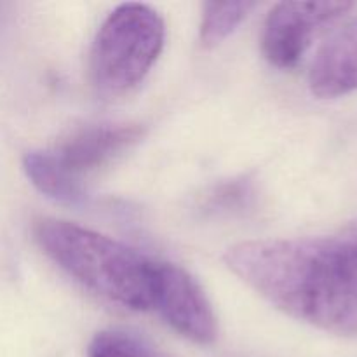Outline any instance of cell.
<instances>
[{"label":"cell","instance_id":"1","mask_svg":"<svg viewBox=\"0 0 357 357\" xmlns=\"http://www.w3.org/2000/svg\"><path fill=\"white\" fill-rule=\"evenodd\" d=\"M223 261L286 316L357 337V250L351 237L244 241L230 246Z\"/></svg>","mask_w":357,"mask_h":357},{"label":"cell","instance_id":"2","mask_svg":"<svg viewBox=\"0 0 357 357\" xmlns=\"http://www.w3.org/2000/svg\"><path fill=\"white\" fill-rule=\"evenodd\" d=\"M33 236L61 271L94 295L131 310H153L160 260L66 220H37Z\"/></svg>","mask_w":357,"mask_h":357},{"label":"cell","instance_id":"3","mask_svg":"<svg viewBox=\"0 0 357 357\" xmlns=\"http://www.w3.org/2000/svg\"><path fill=\"white\" fill-rule=\"evenodd\" d=\"M142 138L139 124L100 122L84 126L52 149L24 153V174L45 197L68 206L84 204L89 178L114 164Z\"/></svg>","mask_w":357,"mask_h":357},{"label":"cell","instance_id":"4","mask_svg":"<svg viewBox=\"0 0 357 357\" xmlns=\"http://www.w3.org/2000/svg\"><path fill=\"white\" fill-rule=\"evenodd\" d=\"M166 26L146 3H121L101 26L89 52L93 86L105 96H121L149 75L160 56Z\"/></svg>","mask_w":357,"mask_h":357},{"label":"cell","instance_id":"5","mask_svg":"<svg viewBox=\"0 0 357 357\" xmlns=\"http://www.w3.org/2000/svg\"><path fill=\"white\" fill-rule=\"evenodd\" d=\"M351 2L275 3L261 28V54L278 68H291L305 54L317 31L352 9Z\"/></svg>","mask_w":357,"mask_h":357},{"label":"cell","instance_id":"6","mask_svg":"<svg viewBox=\"0 0 357 357\" xmlns=\"http://www.w3.org/2000/svg\"><path fill=\"white\" fill-rule=\"evenodd\" d=\"M153 310L180 337L199 345H211L218 337V321L204 289L178 265L162 261Z\"/></svg>","mask_w":357,"mask_h":357},{"label":"cell","instance_id":"7","mask_svg":"<svg viewBox=\"0 0 357 357\" xmlns=\"http://www.w3.org/2000/svg\"><path fill=\"white\" fill-rule=\"evenodd\" d=\"M309 87L321 100L357 91V16L338 28L317 51L309 70Z\"/></svg>","mask_w":357,"mask_h":357},{"label":"cell","instance_id":"8","mask_svg":"<svg viewBox=\"0 0 357 357\" xmlns=\"http://www.w3.org/2000/svg\"><path fill=\"white\" fill-rule=\"evenodd\" d=\"M257 183L251 176H236L209 187L199 199V211L208 216H237L257 202Z\"/></svg>","mask_w":357,"mask_h":357},{"label":"cell","instance_id":"9","mask_svg":"<svg viewBox=\"0 0 357 357\" xmlns=\"http://www.w3.org/2000/svg\"><path fill=\"white\" fill-rule=\"evenodd\" d=\"M257 7L255 2H204L201 9L199 42L215 47L232 35Z\"/></svg>","mask_w":357,"mask_h":357},{"label":"cell","instance_id":"10","mask_svg":"<svg viewBox=\"0 0 357 357\" xmlns=\"http://www.w3.org/2000/svg\"><path fill=\"white\" fill-rule=\"evenodd\" d=\"M87 357H162L136 335L122 330L98 331L89 342Z\"/></svg>","mask_w":357,"mask_h":357},{"label":"cell","instance_id":"11","mask_svg":"<svg viewBox=\"0 0 357 357\" xmlns=\"http://www.w3.org/2000/svg\"><path fill=\"white\" fill-rule=\"evenodd\" d=\"M351 239H352V243H354V246H356V250H357V234H356V236H352Z\"/></svg>","mask_w":357,"mask_h":357}]
</instances>
